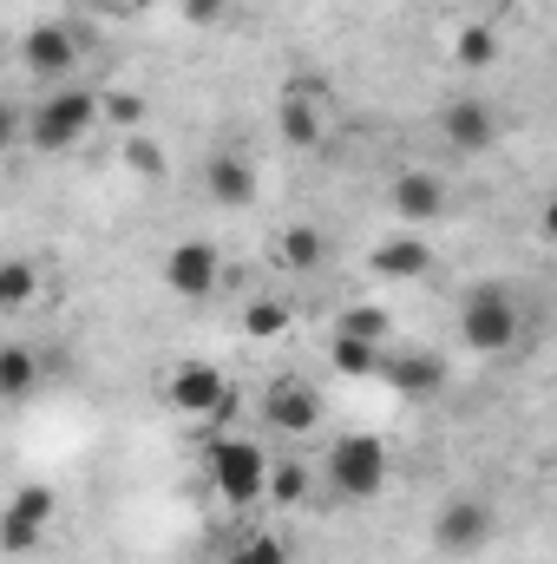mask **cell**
I'll use <instances>...</instances> for the list:
<instances>
[{
	"mask_svg": "<svg viewBox=\"0 0 557 564\" xmlns=\"http://www.w3.org/2000/svg\"><path fill=\"white\" fill-rule=\"evenodd\" d=\"M321 486H328L335 499H348V506L374 499V492L387 486V440H374V433H341V440L328 446V459H321Z\"/></svg>",
	"mask_w": 557,
	"mask_h": 564,
	"instance_id": "1",
	"label": "cell"
},
{
	"mask_svg": "<svg viewBox=\"0 0 557 564\" xmlns=\"http://www.w3.org/2000/svg\"><path fill=\"white\" fill-rule=\"evenodd\" d=\"M518 328H525V315H518V295H512L505 282H479V289H466V302H459V335H466V348H479V355H505V348L518 341Z\"/></svg>",
	"mask_w": 557,
	"mask_h": 564,
	"instance_id": "2",
	"label": "cell"
},
{
	"mask_svg": "<svg viewBox=\"0 0 557 564\" xmlns=\"http://www.w3.org/2000/svg\"><path fill=\"white\" fill-rule=\"evenodd\" d=\"M204 473H210V492H223L230 506H256L270 492V459L256 440H210L204 446Z\"/></svg>",
	"mask_w": 557,
	"mask_h": 564,
	"instance_id": "3",
	"label": "cell"
},
{
	"mask_svg": "<svg viewBox=\"0 0 557 564\" xmlns=\"http://www.w3.org/2000/svg\"><path fill=\"white\" fill-rule=\"evenodd\" d=\"M492 532H499L492 499L459 492V499H446L439 519H433V552H446V558H479V552L492 545Z\"/></svg>",
	"mask_w": 557,
	"mask_h": 564,
	"instance_id": "4",
	"label": "cell"
},
{
	"mask_svg": "<svg viewBox=\"0 0 557 564\" xmlns=\"http://www.w3.org/2000/svg\"><path fill=\"white\" fill-rule=\"evenodd\" d=\"M92 119H106V99H99V93H86V86H53V93L40 99V112H33V144L66 151V144L86 139Z\"/></svg>",
	"mask_w": 557,
	"mask_h": 564,
	"instance_id": "5",
	"label": "cell"
},
{
	"mask_svg": "<svg viewBox=\"0 0 557 564\" xmlns=\"http://www.w3.org/2000/svg\"><path fill=\"white\" fill-rule=\"evenodd\" d=\"M276 126L288 144H321L335 126V106H328V86L321 79H288L276 99Z\"/></svg>",
	"mask_w": 557,
	"mask_h": 564,
	"instance_id": "6",
	"label": "cell"
},
{
	"mask_svg": "<svg viewBox=\"0 0 557 564\" xmlns=\"http://www.w3.org/2000/svg\"><path fill=\"white\" fill-rule=\"evenodd\" d=\"M263 426H270L276 440H302V433H315V426H321V394H315L308 381H295V375L270 381V394H263Z\"/></svg>",
	"mask_w": 557,
	"mask_h": 564,
	"instance_id": "7",
	"label": "cell"
},
{
	"mask_svg": "<svg viewBox=\"0 0 557 564\" xmlns=\"http://www.w3.org/2000/svg\"><path fill=\"white\" fill-rule=\"evenodd\" d=\"M217 276H223V257H217L210 237H184V243H171V257H164V289H171V295L197 302V295L217 289Z\"/></svg>",
	"mask_w": 557,
	"mask_h": 564,
	"instance_id": "8",
	"label": "cell"
},
{
	"mask_svg": "<svg viewBox=\"0 0 557 564\" xmlns=\"http://www.w3.org/2000/svg\"><path fill=\"white\" fill-rule=\"evenodd\" d=\"M20 59H26V73L66 86V73H79V40H73L59 20H46V26H33V33L20 40Z\"/></svg>",
	"mask_w": 557,
	"mask_h": 564,
	"instance_id": "9",
	"label": "cell"
},
{
	"mask_svg": "<svg viewBox=\"0 0 557 564\" xmlns=\"http://www.w3.org/2000/svg\"><path fill=\"white\" fill-rule=\"evenodd\" d=\"M53 525V492H40V486H20L13 492V506L0 512V545L13 552V558H26L33 545H40V532Z\"/></svg>",
	"mask_w": 557,
	"mask_h": 564,
	"instance_id": "10",
	"label": "cell"
},
{
	"mask_svg": "<svg viewBox=\"0 0 557 564\" xmlns=\"http://www.w3.org/2000/svg\"><path fill=\"white\" fill-rule=\"evenodd\" d=\"M171 408H177V414H217V408H230V381H223V368H210V361H184V368L171 375Z\"/></svg>",
	"mask_w": 557,
	"mask_h": 564,
	"instance_id": "11",
	"label": "cell"
},
{
	"mask_svg": "<svg viewBox=\"0 0 557 564\" xmlns=\"http://www.w3.org/2000/svg\"><path fill=\"white\" fill-rule=\"evenodd\" d=\"M374 276L381 282H419L426 270H433V250H426V237L419 230H407V237H387V243H374Z\"/></svg>",
	"mask_w": 557,
	"mask_h": 564,
	"instance_id": "12",
	"label": "cell"
},
{
	"mask_svg": "<svg viewBox=\"0 0 557 564\" xmlns=\"http://www.w3.org/2000/svg\"><path fill=\"white\" fill-rule=\"evenodd\" d=\"M394 210H401V224H433L439 210H446V184L433 177V171H401L394 177Z\"/></svg>",
	"mask_w": 557,
	"mask_h": 564,
	"instance_id": "13",
	"label": "cell"
},
{
	"mask_svg": "<svg viewBox=\"0 0 557 564\" xmlns=\"http://www.w3.org/2000/svg\"><path fill=\"white\" fill-rule=\"evenodd\" d=\"M204 191H210V204H230V210H243V204L256 197V171H250L237 151H223V158H204Z\"/></svg>",
	"mask_w": 557,
	"mask_h": 564,
	"instance_id": "14",
	"label": "cell"
},
{
	"mask_svg": "<svg viewBox=\"0 0 557 564\" xmlns=\"http://www.w3.org/2000/svg\"><path fill=\"white\" fill-rule=\"evenodd\" d=\"M439 126H446V139L459 144V151H485V144L499 139V112L485 99H452Z\"/></svg>",
	"mask_w": 557,
	"mask_h": 564,
	"instance_id": "15",
	"label": "cell"
},
{
	"mask_svg": "<svg viewBox=\"0 0 557 564\" xmlns=\"http://www.w3.org/2000/svg\"><path fill=\"white\" fill-rule=\"evenodd\" d=\"M328 361H335V375H348V381H368V375L387 368V361H381V341H361V335H335V341H328Z\"/></svg>",
	"mask_w": 557,
	"mask_h": 564,
	"instance_id": "16",
	"label": "cell"
},
{
	"mask_svg": "<svg viewBox=\"0 0 557 564\" xmlns=\"http://www.w3.org/2000/svg\"><path fill=\"white\" fill-rule=\"evenodd\" d=\"M401 394H439L446 388V368H439V355H401V361H387L381 368Z\"/></svg>",
	"mask_w": 557,
	"mask_h": 564,
	"instance_id": "17",
	"label": "cell"
},
{
	"mask_svg": "<svg viewBox=\"0 0 557 564\" xmlns=\"http://www.w3.org/2000/svg\"><path fill=\"white\" fill-rule=\"evenodd\" d=\"M33 381H40V361H33V348L7 341V348H0V394H7V401H26V394H33Z\"/></svg>",
	"mask_w": 557,
	"mask_h": 564,
	"instance_id": "18",
	"label": "cell"
},
{
	"mask_svg": "<svg viewBox=\"0 0 557 564\" xmlns=\"http://www.w3.org/2000/svg\"><path fill=\"white\" fill-rule=\"evenodd\" d=\"M321 257H328V243H321L308 224H288V230H282V263H288V270H315Z\"/></svg>",
	"mask_w": 557,
	"mask_h": 564,
	"instance_id": "19",
	"label": "cell"
},
{
	"mask_svg": "<svg viewBox=\"0 0 557 564\" xmlns=\"http://www.w3.org/2000/svg\"><path fill=\"white\" fill-rule=\"evenodd\" d=\"M125 164H132L139 177H164L171 158H164V144L151 139V132H125Z\"/></svg>",
	"mask_w": 557,
	"mask_h": 564,
	"instance_id": "20",
	"label": "cell"
},
{
	"mask_svg": "<svg viewBox=\"0 0 557 564\" xmlns=\"http://www.w3.org/2000/svg\"><path fill=\"white\" fill-rule=\"evenodd\" d=\"M270 499H282V506H302V499H308V466H302V459L270 466Z\"/></svg>",
	"mask_w": 557,
	"mask_h": 564,
	"instance_id": "21",
	"label": "cell"
},
{
	"mask_svg": "<svg viewBox=\"0 0 557 564\" xmlns=\"http://www.w3.org/2000/svg\"><path fill=\"white\" fill-rule=\"evenodd\" d=\"M335 335H361V341H381V335H387V308H368V302H354V308L335 322Z\"/></svg>",
	"mask_w": 557,
	"mask_h": 564,
	"instance_id": "22",
	"label": "cell"
},
{
	"mask_svg": "<svg viewBox=\"0 0 557 564\" xmlns=\"http://www.w3.org/2000/svg\"><path fill=\"white\" fill-rule=\"evenodd\" d=\"M223 564H288V545H282V539H270V532H256V539H243V545H237Z\"/></svg>",
	"mask_w": 557,
	"mask_h": 564,
	"instance_id": "23",
	"label": "cell"
},
{
	"mask_svg": "<svg viewBox=\"0 0 557 564\" xmlns=\"http://www.w3.org/2000/svg\"><path fill=\"white\" fill-rule=\"evenodd\" d=\"M106 126L144 132V99H139V93H106Z\"/></svg>",
	"mask_w": 557,
	"mask_h": 564,
	"instance_id": "24",
	"label": "cell"
},
{
	"mask_svg": "<svg viewBox=\"0 0 557 564\" xmlns=\"http://www.w3.org/2000/svg\"><path fill=\"white\" fill-rule=\"evenodd\" d=\"M33 289H40V282H33V263H20V257H13V263L0 270V295H7V308H20Z\"/></svg>",
	"mask_w": 557,
	"mask_h": 564,
	"instance_id": "25",
	"label": "cell"
},
{
	"mask_svg": "<svg viewBox=\"0 0 557 564\" xmlns=\"http://www.w3.org/2000/svg\"><path fill=\"white\" fill-rule=\"evenodd\" d=\"M492 53H499V40H492L485 26H466V33H459V59H466V66H492Z\"/></svg>",
	"mask_w": 557,
	"mask_h": 564,
	"instance_id": "26",
	"label": "cell"
},
{
	"mask_svg": "<svg viewBox=\"0 0 557 564\" xmlns=\"http://www.w3.org/2000/svg\"><path fill=\"white\" fill-rule=\"evenodd\" d=\"M243 322H250V335H276L282 322H288V308H282V302H250Z\"/></svg>",
	"mask_w": 557,
	"mask_h": 564,
	"instance_id": "27",
	"label": "cell"
},
{
	"mask_svg": "<svg viewBox=\"0 0 557 564\" xmlns=\"http://www.w3.org/2000/svg\"><path fill=\"white\" fill-rule=\"evenodd\" d=\"M223 13V0H184V20H197V26H210Z\"/></svg>",
	"mask_w": 557,
	"mask_h": 564,
	"instance_id": "28",
	"label": "cell"
},
{
	"mask_svg": "<svg viewBox=\"0 0 557 564\" xmlns=\"http://www.w3.org/2000/svg\"><path fill=\"white\" fill-rule=\"evenodd\" d=\"M538 230H545V243H557V191L545 197V210H538Z\"/></svg>",
	"mask_w": 557,
	"mask_h": 564,
	"instance_id": "29",
	"label": "cell"
}]
</instances>
